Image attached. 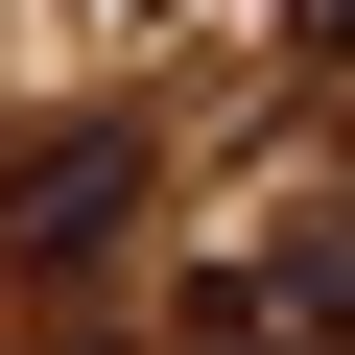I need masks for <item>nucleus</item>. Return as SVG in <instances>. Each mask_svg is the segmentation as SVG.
I'll return each instance as SVG.
<instances>
[{
    "mask_svg": "<svg viewBox=\"0 0 355 355\" xmlns=\"http://www.w3.org/2000/svg\"><path fill=\"white\" fill-rule=\"evenodd\" d=\"M142 237V142L119 119H48V142H0V284H71Z\"/></svg>",
    "mask_w": 355,
    "mask_h": 355,
    "instance_id": "nucleus-1",
    "label": "nucleus"
},
{
    "mask_svg": "<svg viewBox=\"0 0 355 355\" xmlns=\"http://www.w3.org/2000/svg\"><path fill=\"white\" fill-rule=\"evenodd\" d=\"M308 48H355V0H308Z\"/></svg>",
    "mask_w": 355,
    "mask_h": 355,
    "instance_id": "nucleus-3",
    "label": "nucleus"
},
{
    "mask_svg": "<svg viewBox=\"0 0 355 355\" xmlns=\"http://www.w3.org/2000/svg\"><path fill=\"white\" fill-rule=\"evenodd\" d=\"M190 355H355V214L237 237V261H214V308H190Z\"/></svg>",
    "mask_w": 355,
    "mask_h": 355,
    "instance_id": "nucleus-2",
    "label": "nucleus"
},
{
    "mask_svg": "<svg viewBox=\"0 0 355 355\" xmlns=\"http://www.w3.org/2000/svg\"><path fill=\"white\" fill-rule=\"evenodd\" d=\"M71 355H95V331H71Z\"/></svg>",
    "mask_w": 355,
    "mask_h": 355,
    "instance_id": "nucleus-4",
    "label": "nucleus"
}]
</instances>
